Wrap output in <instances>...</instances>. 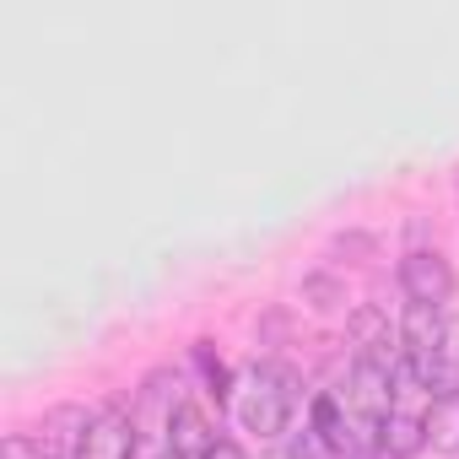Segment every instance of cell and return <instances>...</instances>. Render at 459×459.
Instances as JSON below:
<instances>
[{
  "mask_svg": "<svg viewBox=\"0 0 459 459\" xmlns=\"http://www.w3.org/2000/svg\"><path fill=\"white\" fill-rule=\"evenodd\" d=\"M400 357L405 378L421 389H443V308L432 303H405L400 319Z\"/></svg>",
  "mask_w": 459,
  "mask_h": 459,
  "instance_id": "cell-1",
  "label": "cell"
},
{
  "mask_svg": "<svg viewBox=\"0 0 459 459\" xmlns=\"http://www.w3.org/2000/svg\"><path fill=\"white\" fill-rule=\"evenodd\" d=\"M292 411H298V373L281 368V362L255 368V384H249V394H244V405H238L244 427L260 432V437H281L287 421H292Z\"/></svg>",
  "mask_w": 459,
  "mask_h": 459,
  "instance_id": "cell-2",
  "label": "cell"
},
{
  "mask_svg": "<svg viewBox=\"0 0 459 459\" xmlns=\"http://www.w3.org/2000/svg\"><path fill=\"white\" fill-rule=\"evenodd\" d=\"M346 405H351V411H357L362 421L384 427V421L394 416L389 362H378V357H357V362H351V384H346Z\"/></svg>",
  "mask_w": 459,
  "mask_h": 459,
  "instance_id": "cell-3",
  "label": "cell"
},
{
  "mask_svg": "<svg viewBox=\"0 0 459 459\" xmlns=\"http://www.w3.org/2000/svg\"><path fill=\"white\" fill-rule=\"evenodd\" d=\"M400 287H405L411 303L443 308V303L454 298V271H448V260H443L437 249H411V255L400 260Z\"/></svg>",
  "mask_w": 459,
  "mask_h": 459,
  "instance_id": "cell-4",
  "label": "cell"
},
{
  "mask_svg": "<svg viewBox=\"0 0 459 459\" xmlns=\"http://www.w3.org/2000/svg\"><path fill=\"white\" fill-rule=\"evenodd\" d=\"M141 427H135V416H125V411H103V416H92L87 427H82V437H76V459H130L135 454V437Z\"/></svg>",
  "mask_w": 459,
  "mask_h": 459,
  "instance_id": "cell-5",
  "label": "cell"
},
{
  "mask_svg": "<svg viewBox=\"0 0 459 459\" xmlns=\"http://www.w3.org/2000/svg\"><path fill=\"white\" fill-rule=\"evenodd\" d=\"M168 443L178 459H205L216 448V432H211V416L200 405H178V416L168 421Z\"/></svg>",
  "mask_w": 459,
  "mask_h": 459,
  "instance_id": "cell-6",
  "label": "cell"
},
{
  "mask_svg": "<svg viewBox=\"0 0 459 459\" xmlns=\"http://www.w3.org/2000/svg\"><path fill=\"white\" fill-rule=\"evenodd\" d=\"M427 443L443 454H459V389H443L427 411Z\"/></svg>",
  "mask_w": 459,
  "mask_h": 459,
  "instance_id": "cell-7",
  "label": "cell"
},
{
  "mask_svg": "<svg viewBox=\"0 0 459 459\" xmlns=\"http://www.w3.org/2000/svg\"><path fill=\"white\" fill-rule=\"evenodd\" d=\"M421 448H427V416H405V411H394V416L384 421V454L411 459V454H421Z\"/></svg>",
  "mask_w": 459,
  "mask_h": 459,
  "instance_id": "cell-8",
  "label": "cell"
},
{
  "mask_svg": "<svg viewBox=\"0 0 459 459\" xmlns=\"http://www.w3.org/2000/svg\"><path fill=\"white\" fill-rule=\"evenodd\" d=\"M195 362H200V373H205V394L216 400V411L227 405V394H233V378H227V368H221V357L211 351V341H200L195 346Z\"/></svg>",
  "mask_w": 459,
  "mask_h": 459,
  "instance_id": "cell-9",
  "label": "cell"
},
{
  "mask_svg": "<svg viewBox=\"0 0 459 459\" xmlns=\"http://www.w3.org/2000/svg\"><path fill=\"white\" fill-rule=\"evenodd\" d=\"M287 459H341V454L325 443V432H319V427H303V432H292Z\"/></svg>",
  "mask_w": 459,
  "mask_h": 459,
  "instance_id": "cell-10",
  "label": "cell"
},
{
  "mask_svg": "<svg viewBox=\"0 0 459 459\" xmlns=\"http://www.w3.org/2000/svg\"><path fill=\"white\" fill-rule=\"evenodd\" d=\"M0 459H49V448H44V443H33V437H6Z\"/></svg>",
  "mask_w": 459,
  "mask_h": 459,
  "instance_id": "cell-11",
  "label": "cell"
},
{
  "mask_svg": "<svg viewBox=\"0 0 459 459\" xmlns=\"http://www.w3.org/2000/svg\"><path fill=\"white\" fill-rule=\"evenodd\" d=\"M205 459H249V454H244L238 443H227V437H216V448H211Z\"/></svg>",
  "mask_w": 459,
  "mask_h": 459,
  "instance_id": "cell-12",
  "label": "cell"
},
{
  "mask_svg": "<svg viewBox=\"0 0 459 459\" xmlns=\"http://www.w3.org/2000/svg\"><path fill=\"white\" fill-rule=\"evenodd\" d=\"M168 459H178V454H168Z\"/></svg>",
  "mask_w": 459,
  "mask_h": 459,
  "instance_id": "cell-13",
  "label": "cell"
}]
</instances>
